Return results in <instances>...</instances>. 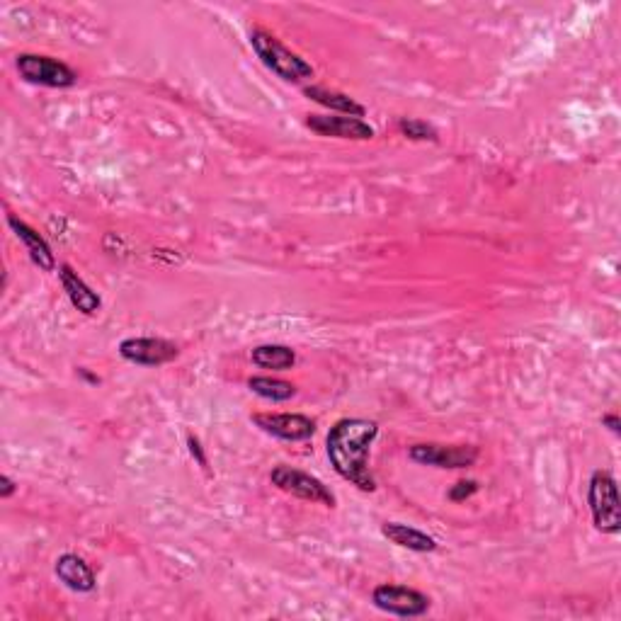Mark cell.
<instances>
[{"label": "cell", "mask_w": 621, "mask_h": 621, "mask_svg": "<svg viewBox=\"0 0 621 621\" xmlns=\"http://www.w3.org/2000/svg\"><path fill=\"white\" fill-rule=\"evenodd\" d=\"M187 444H190V454L199 461V466H204V469H207V464H209L207 454H204L202 444H199L197 437H187Z\"/></svg>", "instance_id": "cell-20"}, {"label": "cell", "mask_w": 621, "mask_h": 621, "mask_svg": "<svg viewBox=\"0 0 621 621\" xmlns=\"http://www.w3.org/2000/svg\"><path fill=\"white\" fill-rule=\"evenodd\" d=\"M248 389L253 391L255 396L267 398V401L272 403L289 401V398L296 396L294 384L282 379H272V376H253V379H248Z\"/></svg>", "instance_id": "cell-17"}, {"label": "cell", "mask_w": 621, "mask_h": 621, "mask_svg": "<svg viewBox=\"0 0 621 621\" xmlns=\"http://www.w3.org/2000/svg\"><path fill=\"white\" fill-rule=\"evenodd\" d=\"M54 573L56 578L73 592H93L95 585H98V578H95L93 568L76 554H61L56 558Z\"/></svg>", "instance_id": "cell-13"}, {"label": "cell", "mask_w": 621, "mask_h": 621, "mask_svg": "<svg viewBox=\"0 0 621 621\" xmlns=\"http://www.w3.org/2000/svg\"><path fill=\"white\" fill-rule=\"evenodd\" d=\"M376 437H379V423L367 418L338 420L326 437L328 459L335 474L364 493L376 491V481L369 471V452Z\"/></svg>", "instance_id": "cell-1"}, {"label": "cell", "mask_w": 621, "mask_h": 621, "mask_svg": "<svg viewBox=\"0 0 621 621\" xmlns=\"http://www.w3.org/2000/svg\"><path fill=\"white\" fill-rule=\"evenodd\" d=\"M474 493H478V481H459V483H454L452 491H449V500L461 503V500L471 498Z\"/></svg>", "instance_id": "cell-19"}, {"label": "cell", "mask_w": 621, "mask_h": 621, "mask_svg": "<svg viewBox=\"0 0 621 621\" xmlns=\"http://www.w3.org/2000/svg\"><path fill=\"white\" fill-rule=\"evenodd\" d=\"M250 420L262 432L284 442H304L316 432V420L301 413H255Z\"/></svg>", "instance_id": "cell-9"}, {"label": "cell", "mask_w": 621, "mask_h": 621, "mask_svg": "<svg viewBox=\"0 0 621 621\" xmlns=\"http://www.w3.org/2000/svg\"><path fill=\"white\" fill-rule=\"evenodd\" d=\"M59 279H61V287L68 296V301L73 304V309L85 313V316H93V313L100 311L102 299L100 294L90 287L85 279L73 270L71 265H59Z\"/></svg>", "instance_id": "cell-12"}, {"label": "cell", "mask_w": 621, "mask_h": 621, "mask_svg": "<svg viewBox=\"0 0 621 621\" xmlns=\"http://www.w3.org/2000/svg\"><path fill=\"white\" fill-rule=\"evenodd\" d=\"M250 360H253L255 367L260 369H272V372H289V369L296 364V352L287 345H258L253 347L250 352Z\"/></svg>", "instance_id": "cell-16"}, {"label": "cell", "mask_w": 621, "mask_h": 621, "mask_svg": "<svg viewBox=\"0 0 621 621\" xmlns=\"http://www.w3.org/2000/svg\"><path fill=\"white\" fill-rule=\"evenodd\" d=\"M272 486H277L279 491L294 495V498L306 500V503H316L323 507H335V495L321 478L306 474V471L294 469V466H275L270 474Z\"/></svg>", "instance_id": "cell-5"}, {"label": "cell", "mask_w": 621, "mask_h": 621, "mask_svg": "<svg viewBox=\"0 0 621 621\" xmlns=\"http://www.w3.org/2000/svg\"><path fill=\"white\" fill-rule=\"evenodd\" d=\"M602 425H607L609 430L614 432V435H621V420H619V415H617V413L602 415Z\"/></svg>", "instance_id": "cell-22"}, {"label": "cell", "mask_w": 621, "mask_h": 621, "mask_svg": "<svg viewBox=\"0 0 621 621\" xmlns=\"http://www.w3.org/2000/svg\"><path fill=\"white\" fill-rule=\"evenodd\" d=\"M15 491H17V483L13 481V478H10L8 474L0 476V498H3V500L13 498Z\"/></svg>", "instance_id": "cell-21"}, {"label": "cell", "mask_w": 621, "mask_h": 621, "mask_svg": "<svg viewBox=\"0 0 621 621\" xmlns=\"http://www.w3.org/2000/svg\"><path fill=\"white\" fill-rule=\"evenodd\" d=\"M306 127L316 131L318 136H333V139L350 141H369L374 139V127H369L364 119L345 117V115H309Z\"/></svg>", "instance_id": "cell-10"}, {"label": "cell", "mask_w": 621, "mask_h": 621, "mask_svg": "<svg viewBox=\"0 0 621 621\" xmlns=\"http://www.w3.org/2000/svg\"><path fill=\"white\" fill-rule=\"evenodd\" d=\"M381 534L384 539H389L391 544L401 546V549L415 551V554H432L437 549V541L430 534L420 532V529L410 527L403 522H384L381 524Z\"/></svg>", "instance_id": "cell-14"}, {"label": "cell", "mask_w": 621, "mask_h": 621, "mask_svg": "<svg viewBox=\"0 0 621 621\" xmlns=\"http://www.w3.org/2000/svg\"><path fill=\"white\" fill-rule=\"evenodd\" d=\"M304 95L309 100L318 102V105L328 107V110H333V112H340V115H345V117L362 119L364 115H367V110H364V105H360V102L352 100L350 95L340 93V90L326 88V85H309V88H304Z\"/></svg>", "instance_id": "cell-15"}, {"label": "cell", "mask_w": 621, "mask_h": 621, "mask_svg": "<svg viewBox=\"0 0 621 621\" xmlns=\"http://www.w3.org/2000/svg\"><path fill=\"white\" fill-rule=\"evenodd\" d=\"M119 355L139 367H161L178 360L180 347L165 338H127L119 343Z\"/></svg>", "instance_id": "cell-8"}, {"label": "cell", "mask_w": 621, "mask_h": 621, "mask_svg": "<svg viewBox=\"0 0 621 621\" xmlns=\"http://www.w3.org/2000/svg\"><path fill=\"white\" fill-rule=\"evenodd\" d=\"M8 224H10V229L15 231V236L20 238V243L25 246L27 253H30V260L34 262V265L44 272H54L56 258H54V250H51V246L47 243V238H44L37 229H32L27 221L17 219L15 214L8 216Z\"/></svg>", "instance_id": "cell-11"}, {"label": "cell", "mask_w": 621, "mask_h": 621, "mask_svg": "<svg viewBox=\"0 0 621 621\" xmlns=\"http://www.w3.org/2000/svg\"><path fill=\"white\" fill-rule=\"evenodd\" d=\"M22 81L42 88H71L78 83V73L64 61L44 54H20L15 61Z\"/></svg>", "instance_id": "cell-4"}, {"label": "cell", "mask_w": 621, "mask_h": 621, "mask_svg": "<svg viewBox=\"0 0 621 621\" xmlns=\"http://www.w3.org/2000/svg\"><path fill=\"white\" fill-rule=\"evenodd\" d=\"M588 503L592 512V522L602 534H619L621 529V503L617 478L609 471L597 469L590 476Z\"/></svg>", "instance_id": "cell-3"}, {"label": "cell", "mask_w": 621, "mask_h": 621, "mask_svg": "<svg viewBox=\"0 0 621 621\" xmlns=\"http://www.w3.org/2000/svg\"><path fill=\"white\" fill-rule=\"evenodd\" d=\"M250 47L258 54L262 64L270 68L275 76L282 78V81L301 83L313 78V66L309 61L301 59L292 49L284 47L275 34L265 30H253L250 32Z\"/></svg>", "instance_id": "cell-2"}, {"label": "cell", "mask_w": 621, "mask_h": 621, "mask_svg": "<svg viewBox=\"0 0 621 621\" xmlns=\"http://www.w3.org/2000/svg\"><path fill=\"white\" fill-rule=\"evenodd\" d=\"M408 457L423 466H437V469H469L476 464L478 449L471 444L447 447V444H413Z\"/></svg>", "instance_id": "cell-7"}, {"label": "cell", "mask_w": 621, "mask_h": 621, "mask_svg": "<svg viewBox=\"0 0 621 621\" xmlns=\"http://www.w3.org/2000/svg\"><path fill=\"white\" fill-rule=\"evenodd\" d=\"M398 129H401V134L410 141H437L440 139L437 129L432 127V124H427L425 119L403 117L401 122H398Z\"/></svg>", "instance_id": "cell-18"}, {"label": "cell", "mask_w": 621, "mask_h": 621, "mask_svg": "<svg viewBox=\"0 0 621 621\" xmlns=\"http://www.w3.org/2000/svg\"><path fill=\"white\" fill-rule=\"evenodd\" d=\"M372 602L376 609H381V612L406 619L423 617L432 605V600L425 595V592L408 588V585H391V583H384L379 585V588H374Z\"/></svg>", "instance_id": "cell-6"}]
</instances>
